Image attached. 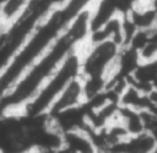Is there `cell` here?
I'll return each instance as SVG.
<instances>
[{
  "label": "cell",
  "instance_id": "4",
  "mask_svg": "<svg viewBox=\"0 0 157 153\" xmlns=\"http://www.w3.org/2000/svg\"><path fill=\"white\" fill-rule=\"evenodd\" d=\"M81 72V47L71 51L54 73L44 82L36 95L22 108L20 114L27 116L47 115L49 108L61 91Z\"/></svg>",
  "mask_w": 157,
  "mask_h": 153
},
{
  "label": "cell",
  "instance_id": "6",
  "mask_svg": "<svg viewBox=\"0 0 157 153\" xmlns=\"http://www.w3.org/2000/svg\"><path fill=\"white\" fill-rule=\"evenodd\" d=\"M86 102L85 93H83V84L81 77L74 78L58 95V98L54 100L52 106L48 110L47 115H54L60 111L78 106Z\"/></svg>",
  "mask_w": 157,
  "mask_h": 153
},
{
  "label": "cell",
  "instance_id": "3",
  "mask_svg": "<svg viewBox=\"0 0 157 153\" xmlns=\"http://www.w3.org/2000/svg\"><path fill=\"white\" fill-rule=\"evenodd\" d=\"M66 0H31L10 22L0 24V73L34 31V28Z\"/></svg>",
  "mask_w": 157,
  "mask_h": 153
},
{
  "label": "cell",
  "instance_id": "10",
  "mask_svg": "<svg viewBox=\"0 0 157 153\" xmlns=\"http://www.w3.org/2000/svg\"><path fill=\"white\" fill-rule=\"evenodd\" d=\"M156 26H157V15H156Z\"/></svg>",
  "mask_w": 157,
  "mask_h": 153
},
{
  "label": "cell",
  "instance_id": "1",
  "mask_svg": "<svg viewBox=\"0 0 157 153\" xmlns=\"http://www.w3.org/2000/svg\"><path fill=\"white\" fill-rule=\"evenodd\" d=\"M96 0H66L55 7L31 33L10 64L0 73V98L17 82L27 69L37 61L66 29L70 22Z\"/></svg>",
  "mask_w": 157,
  "mask_h": 153
},
{
  "label": "cell",
  "instance_id": "8",
  "mask_svg": "<svg viewBox=\"0 0 157 153\" xmlns=\"http://www.w3.org/2000/svg\"><path fill=\"white\" fill-rule=\"evenodd\" d=\"M128 131L129 135L139 133L145 131V125H144V119L141 111H137L135 109L123 106L119 104L118 111H117V118H115Z\"/></svg>",
  "mask_w": 157,
  "mask_h": 153
},
{
  "label": "cell",
  "instance_id": "2",
  "mask_svg": "<svg viewBox=\"0 0 157 153\" xmlns=\"http://www.w3.org/2000/svg\"><path fill=\"white\" fill-rule=\"evenodd\" d=\"M83 44L86 43L67 26L48 50L0 98V114H20L64 59Z\"/></svg>",
  "mask_w": 157,
  "mask_h": 153
},
{
  "label": "cell",
  "instance_id": "7",
  "mask_svg": "<svg viewBox=\"0 0 157 153\" xmlns=\"http://www.w3.org/2000/svg\"><path fill=\"white\" fill-rule=\"evenodd\" d=\"M157 148V138L142 131L134 135H128L120 142L114 144L108 153H152Z\"/></svg>",
  "mask_w": 157,
  "mask_h": 153
},
{
  "label": "cell",
  "instance_id": "9",
  "mask_svg": "<svg viewBox=\"0 0 157 153\" xmlns=\"http://www.w3.org/2000/svg\"><path fill=\"white\" fill-rule=\"evenodd\" d=\"M31 0H6L0 10V18L4 23L16 17Z\"/></svg>",
  "mask_w": 157,
  "mask_h": 153
},
{
  "label": "cell",
  "instance_id": "5",
  "mask_svg": "<svg viewBox=\"0 0 157 153\" xmlns=\"http://www.w3.org/2000/svg\"><path fill=\"white\" fill-rule=\"evenodd\" d=\"M121 47L113 40L86 43L81 45L82 78H109L115 69V61Z\"/></svg>",
  "mask_w": 157,
  "mask_h": 153
}]
</instances>
